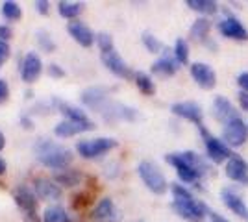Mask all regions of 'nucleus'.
<instances>
[{"instance_id": "1", "label": "nucleus", "mask_w": 248, "mask_h": 222, "mask_svg": "<svg viewBox=\"0 0 248 222\" xmlns=\"http://www.w3.org/2000/svg\"><path fill=\"white\" fill-rule=\"evenodd\" d=\"M35 154L43 165L50 167V169H65L73 163V152L69 148L60 147V145H56L52 141H45V139L37 143Z\"/></svg>"}, {"instance_id": "2", "label": "nucleus", "mask_w": 248, "mask_h": 222, "mask_svg": "<svg viewBox=\"0 0 248 222\" xmlns=\"http://www.w3.org/2000/svg\"><path fill=\"white\" fill-rule=\"evenodd\" d=\"M137 174L148 187V191H152L154 194H163L169 189V183H167L163 172L157 169V165L150 163V161H141L137 165Z\"/></svg>"}, {"instance_id": "3", "label": "nucleus", "mask_w": 248, "mask_h": 222, "mask_svg": "<svg viewBox=\"0 0 248 222\" xmlns=\"http://www.w3.org/2000/svg\"><path fill=\"white\" fill-rule=\"evenodd\" d=\"M165 161L176 169V174H178L180 181H184V183H198V181L202 180V174L187 161L186 156H184V152L167 154Z\"/></svg>"}, {"instance_id": "4", "label": "nucleus", "mask_w": 248, "mask_h": 222, "mask_svg": "<svg viewBox=\"0 0 248 222\" xmlns=\"http://www.w3.org/2000/svg\"><path fill=\"white\" fill-rule=\"evenodd\" d=\"M172 209H174L182 219H186L189 222H202L206 217H209L211 209L207 207L202 200H193L189 202H174L172 200Z\"/></svg>"}, {"instance_id": "5", "label": "nucleus", "mask_w": 248, "mask_h": 222, "mask_svg": "<svg viewBox=\"0 0 248 222\" xmlns=\"http://www.w3.org/2000/svg\"><path fill=\"white\" fill-rule=\"evenodd\" d=\"M198 130H200V135H202L204 145H206L207 158L211 159L213 163L218 165V163H224V161H228V159L232 158V150H230V147H228L224 141L213 137L204 126H198Z\"/></svg>"}, {"instance_id": "6", "label": "nucleus", "mask_w": 248, "mask_h": 222, "mask_svg": "<svg viewBox=\"0 0 248 222\" xmlns=\"http://www.w3.org/2000/svg\"><path fill=\"white\" fill-rule=\"evenodd\" d=\"M117 147V141L115 139H109V137H98V139H87V141H80L78 145H76V150H78V154L85 159H93V158H98V156H102L106 152H109V150H113Z\"/></svg>"}, {"instance_id": "7", "label": "nucleus", "mask_w": 248, "mask_h": 222, "mask_svg": "<svg viewBox=\"0 0 248 222\" xmlns=\"http://www.w3.org/2000/svg\"><path fill=\"white\" fill-rule=\"evenodd\" d=\"M222 141L232 148L243 147L248 141V124L241 117L224 124V128H222Z\"/></svg>"}, {"instance_id": "8", "label": "nucleus", "mask_w": 248, "mask_h": 222, "mask_svg": "<svg viewBox=\"0 0 248 222\" xmlns=\"http://www.w3.org/2000/svg\"><path fill=\"white\" fill-rule=\"evenodd\" d=\"M220 35L235 41H248V30L243 26V22L237 17H233L230 11H226V17L217 24Z\"/></svg>"}, {"instance_id": "9", "label": "nucleus", "mask_w": 248, "mask_h": 222, "mask_svg": "<svg viewBox=\"0 0 248 222\" xmlns=\"http://www.w3.org/2000/svg\"><path fill=\"white\" fill-rule=\"evenodd\" d=\"M13 198H15V202H17V206L24 211V215H26L28 221L37 222V219H35L37 204H35V194H33V191H31L30 187H26V185L17 187L15 192H13Z\"/></svg>"}, {"instance_id": "10", "label": "nucleus", "mask_w": 248, "mask_h": 222, "mask_svg": "<svg viewBox=\"0 0 248 222\" xmlns=\"http://www.w3.org/2000/svg\"><path fill=\"white\" fill-rule=\"evenodd\" d=\"M82 102L91 109H96L100 113H106L111 104L108 100V91L104 87H89L82 93Z\"/></svg>"}, {"instance_id": "11", "label": "nucleus", "mask_w": 248, "mask_h": 222, "mask_svg": "<svg viewBox=\"0 0 248 222\" xmlns=\"http://www.w3.org/2000/svg\"><path fill=\"white\" fill-rule=\"evenodd\" d=\"M211 111H213V117L217 118L218 122H222V124H228L233 118H239V111L233 107V104L228 100L226 96H215L213 104H211Z\"/></svg>"}, {"instance_id": "12", "label": "nucleus", "mask_w": 248, "mask_h": 222, "mask_svg": "<svg viewBox=\"0 0 248 222\" xmlns=\"http://www.w3.org/2000/svg\"><path fill=\"white\" fill-rule=\"evenodd\" d=\"M226 176L232 181L248 187V163L237 154H232V158L226 161Z\"/></svg>"}, {"instance_id": "13", "label": "nucleus", "mask_w": 248, "mask_h": 222, "mask_svg": "<svg viewBox=\"0 0 248 222\" xmlns=\"http://www.w3.org/2000/svg\"><path fill=\"white\" fill-rule=\"evenodd\" d=\"M220 200H222V204H224L233 215H237L239 219H243V221L248 222V206L245 204V200L239 196L237 192L232 189V187L222 189V192H220Z\"/></svg>"}, {"instance_id": "14", "label": "nucleus", "mask_w": 248, "mask_h": 222, "mask_svg": "<svg viewBox=\"0 0 248 222\" xmlns=\"http://www.w3.org/2000/svg\"><path fill=\"white\" fill-rule=\"evenodd\" d=\"M191 76H193V80L197 82L202 89H213L215 85H217V74L213 71V67H209L207 63H197L191 65Z\"/></svg>"}, {"instance_id": "15", "label": "nucleus", "mask_w": 248, "mask_h": 222, "mask_svg": "<svg viewBox=\"0 0 248 222\" xmlns=\"http://www.w3.org/2000/svg\"><path fill=\"white\" fill-rule=\"evenodd\" d=\"M170 111L176 117H182L189 122H195L197 126H202L204 115H202V107L198 106L197 102H189V100L187 102H176V104H172Z\"/></svg>"}, {"instance_id": "16", "label": "nucleus", "mask_w": 248, "mask_h": 222, "mask_svg": "<svg viewBox=\"0 0 248 222\" xmlns=\"http://www.w3.org/2000/svg\"><path fill=\"white\" fill-rule=\"evenodd\" d=\"M94 124L91 120H63L58 126L54 128V133L58 137H73L76 133H82V132H89L93 130Z\"/></svg>"}, {"instance_id": "17", "label": "nucleus", "mask_w": 248, "mask_h": 222, "mask_svg": "<svg viewBox=\"0 0 248 222\" xmlns=\"http://www.w3.org/2000/svg\"><path fill=\"white\" fill-rule=\"evenodd\" d=\"M102 63L106 65V69L109 71V73H113L115 76H119V78H132L135 76L132 73V69L126 65L123 58L119 56V54L115 52H109V54H102Z\"/></svg>"}, {"instance_id": "18", "label": "nucleus", "mask_w": 248, "mask_h": 222, "mask_svg": "<svg viewBox=\"0 0 248 222\" xmlns=\"http://www.w3.org/2000/svg\"><path fill=\"white\" fill-rule=\"evenodd\" d=\"M41 71H43L41 58L35 52L26 54V58H24V61H22V71H21L22 80H24L26 84H33V82L39 78Z\"/></svg>"}, {"instance_id": "19", "label": "nucleus", "mask_w": 248, "mask_h": 222, "mask_svg": "<svg viewBox=\"0 0 248 222\" xmlns=\"http://www.w3.org/2000/svg\"><path fill=\"white\" fill-rule=\"evenodd\" d=\"M69 33H71V37H73L80 46H85V48H89L94 43V39H96V35L91 32V28L80 21H74L69 24Z\"/></svg>"}, {"instance_id": "20", "label": "nucleus", "mask_w": 248, "mask_h": 222, "mask_svg": "<svg viewBox=\"0 0 248 222\" xmlns=\"http://www.w3.org/2000/svg\"><path fill=\"white\" fill-rule=\"evenodd\" d=\"M94 222H119V211L111 198H102L93 211Z\"/></svg>"}, {"instance_id": "21", "label": "nucleus", "mask_w": 248, "mask_h": 222, "mask_svg": "<svg viewBox=\"0 0 248 222\" xmlns=\"http://www.w3.org/2000/svg\"><path fill=\"white\" fill-rule=\"evenodd\" d=\"M33 191L43 200H60L62 198V189L46 178H37L33 181Z\"/></svg>"}, {"instance_id": "22", "label": "nucleus", "mask_w": 248, "mask_h": 222, "mask_svg": "<svg viewBox=\"0 0 248 222\" xmlns=\"http://www.w3.org/2000/svg\"><path fill=\"white\" fill-rule=\"evenodd\" d=\"M209 30H211V21L206 19V17H200L197 21L193 22V26H191V39L197 43H209Z\"/></svg>"}, {"instance_id": "23", "label": "nucleus", "mask_w": 248, "mask_h": 222, "mask_svg": "<svg viewBox=\"0 0 248 222\" xmlns=\"http://www.w3.org/2000/svg\"><path fill=\"white\" fill-rule=\"evenodd\" d=\"M178 65L180 63H178L176 59L165 56V58L157 59V61L152 65V73L159 74V76H172V74H176V71H178Z\"/></svg>"}, {"instance_id": "24", "label": "nucleus", "mask_w": 248, "mask_h": 222, "mask_svg": "<svg viewBox=\"0 0 248 222\" xmlns=\"http://www.w3.org/2000/svg\"><path fill=\"white\" fill-rule=\"evenodd\" d=\"M187 8H191L197 13H202V15H215L218 13V4L213 2V0H187L186 2Z\"/></svg>"}, {"instance_id": "25", "label": "nucleus", "mask_w": 248, "mask_h": 222, "mask_svg": "<svg viewBox=\"0 0 248 222\" xmlns=\"http://www.w3.org/2000/svg\"><path fill=\"white\" fill-rule=\"evenodd\" d=\"M83 10V4L82 2H60L58 4V11L60 15L65 17V19H74L78 17Z\"/></svg>"}, {"instance_id": "26", "label": "nucleus", "mask_w": 248, "mask_h": 222, "mask_svg": "<svg viewBox=\"0 0 248 222\" xmlns=\"http://www.w3.org/2000/svg\"><path fill=\"white\" fill-rule=\"evenodd\" d=\"M56 104H58V107H60V111H62L63 115L69 117V120H89L82 109H78L73 104H67V102H62V100H56Z\"/></svg>"}, {"instance_id": "27", "label": "nucleus", "mask_w": 248, "mask_h": 222, "mask_svg": "<svg viewBox=\"0 0 248 222\" xmlns=\"http://www.w3.org/2000/svg\"><path fill=\"white\" fill-rule=\"evenodd\" d=\"M135 85L139 87V91L143 93V95H154L155 93V85L152 82V78L148 76L146 73H135Z\"/></svg>"}, {"instance_id": "28", "label": "nucleus", "mask_w": 248, "mask_h": 222, "mask_svg": "<svg viewBox=\"0 0 248 222\" xmlns=\"http://www.w3.org/2000/svg\"><path fill=\"white\" fill-rule=\"evenodd\" d=\"M43 222H71V217L63 207H46Z\"/></svg>"}, {"instance_id": "29", "label": "nucleus", "mask_w": 248, "mask_h": 222, "mask_svg": "<svg viewBox=\"0 0 248 222\" xmlns=\"http://www.w3.org/2000/svg\"><path fill=\"white\" fill-rule=\"evenodd\" d=\"M174 59L180 65H187V61H189V44L182 37L176 39L174 43Z\"/></svg>"}, {"instance_id": "30", "label": "nucleus", "mask_w": 248, "mask_h": 222, "mask_svg": "<svg viewBox=\"0 0 248 222\" xmlns=\"http://www.w3.org/2000/svg\"><path fill=\"white\" fill-rule=\"evenodd\" d=\"M2 13H4V17H6L8 21H17V19H21V15H22L19 4L13 2V0H8V2L2 4Z\"/></svg>"}, {"instance_id": "31", "label": "nucleus", "mask_w": 248, "mask_h": 222, "mask_svg": "<svg viewBox=\"0 0 248 222\" xmlns=\"http://www.w3.org/2000/svg\"><path fill=\"white\" fill-rule=\"evenodd\" d=\"M96 44H98V48H100V52L102 54H109V52H113L115 50L113 37L106 32L96 33Z\"/></svg>"}, {"instance_id": "32", "label": "nucleus", "mask_w": 248, "mask_h": 222, "mask_svg": "<svg viewBox=\"0 0 248 222\" xmlns=\"http://www.w3.org/2000/svg\"><path fill=\"white\" fill-rule=\"evenodd\" d=\"M141 39H143V44L146 46V50H148V52H152V54H159V52H161L163 44H161V41H159L157 37H154L152 33L145 32Z\"/></svg>"}, {"instance_id": "33", "label": "nucleus", "mask_w": 248, "mask_h": 222, "mask_svg": "<svg viewBox=\"0 0 248 222\" xmlns=\"http://www.w3.org/2000/svg\"><path fill=\"white\" fill-rule=\"evenodd\" d=\"M37 41L41 44L43 48L46 50V52H52V50H56V43L50 39V35L45 32V30H39L37 32Z\"/></svg>"}, {"instance_id": "34", "label": "nucleus", "mask_w": 248, "mask_h": 222, "mask_svg": "<svg viewBox=\"0 0 248 222\" xmlns=\"http://www.w3.org/2000/svg\"><path fill=\"white\" fill-rule=\"evenodd\" d=\"M56 180L60 181V183H63V185H67V187H73V185H76V181L80 180V176L76 174V172H65V174H58L56 176Z\"/></svg>"}, {"instance_id": "35", "label": "nucleus", "mask_w": 248, "mask_h": 222, "mask_svg": "<svg viewBox=\"0 0 248 222\" xmlns=\"http://www.w3.org/2000/svg\"><path fill=\"white\" fill-rule=\"evenodd\" d=\"M10 58V44L8 41H0V65Z\"/></svg>"}, {"instance_id": "36", "label": "nucleus", "mask_w": 248, "mask_h": 222, "mask_svg": "<svg viewBox=\"0 0 248 222\" xmlns=\"http://www.w3.org/2000/svg\"><path fill=\"white\" fill-rule=\"evenodd\" d=\"M237 100H239V106H241V109H243V111H248V93H245V91H239Z\"/></svg>"}, {"instance_id": "37", "label": "nucleus", "mask_w": 248, "mask_h": 222, "mask_svg": "<svg viewBox=\"0 0 248 222\" xmlns=\"http://www.w3.org/2000/svg\"><path fill=\"white\" fill-rule=\"evenodd\" d=\"M237 84L241 87V91L248 93V73H241L237 76Z\"/></svg>"}, {"instance_id": "38", "label": "nucleus", "mask_w": 248, "mask_h": 222, "mask_svg": "<svg viewBox=\"0 0 248 222\" xmlns=\"http://www.w3.org/2000/svg\"><path fill=\"white\" fill-rule=\"evenodd\" d=\"M8 96H10V87L6 84V80H0V102L8 100Z\"/></svg>"}, {"instance_id": "39", "label": "nucleus", "mask_w": 248, "mask_h": 222, "mask_svg": "<svg viewBox=\"0 0 248 222\" xmlns=\"http://www.w3.org/2000/svg\"><path fill=\"white\" fill-rule=\"evenodd\" d=\"M35 8H37V11H39V13H43V15H45V13H48L50 4H48V2H45V0H37V2H35Z\"/></svg>"}, {"instance_id": "40", "label": "nucleus", "mask_w": 248, "mask_h": 222, "mask_svg": "<svg viewBox=\"0 0 248 222\" xmlns=\"http://www.w3.org/2000/svg\"><path fill=\"white\" fill-rule=\"evenodd\" d=\"M10 37H11L10 26H0V41H8Z\"/></svg>"}, {"instance_id": "41", "label": "nucleus", "mask_w": 248, "mask_h": 222, "mask_svg": "<svg viewBox=\"0 0 248 222\" xmlns=\"http://www.w3.org/2000/svg\"><path fill=\"white\" fill-rule=\"evenodd\" d=\"M209 222H228L222 215H218V213H215V211H211L209 213Z\"/></svg>"}, {"instance_id": "42", "label": "nucleus", "mask_w": 248, "mask_h": 222, "mask_svg": "<svg viewBox=\"0 0 248 222\" xmlns=\"http://www.w3.org/2000/svg\"><path fill=\"white\" fill-rule=\"evenodd\" d=\"M48 73L52 74V76H63V71L62 69H60V65H50V67H48Z\"/></svg>"}, {"instance_id": "43", "label": "nucleus", "mask_w": 248, "mask_h": 222, "mask_svg": "<svg viewBox=\"0 0 248 222\" xmlns=\"http://www.w3.org/2000/svg\"><path fill=\"white\" fill-rule=\"evenodd\" d=\"M6 169H8V167H6V161L0 158V176H2V174H6Z\"/></svg>"}, {"instance_id": "44", "label": "nucleus", "mask_w": 248, "mask_h": 222, "mask_svg": "<svg viewBox=\"0 0 248 222\" xmlns=\"http://www.w3.org/2000/svg\"><path fill=\"white\" fill-rule=\"evenodd\" d=\"M4 147H6V137H4V133L0 132V150H4Z\"/></svg>"}]
</instances>
